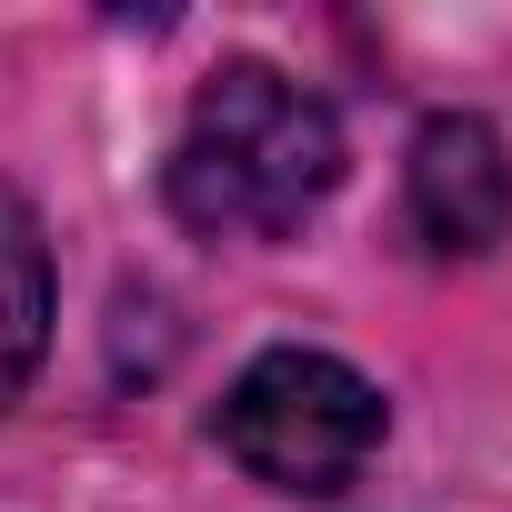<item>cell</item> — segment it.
I'll return each instance as SVG.
<instances>
[{"mask_svg": "<svg viewBox=\"0 0 512 512\" xmlns=\"http://www.w3.org/2000/svg\"><path fill=\"white\" fill-rule=\"evenodd\" d=\"M342 181L332 111L272 71V61H221L191 91V121L171 141V211L211 241H282L302 231Z\"/></svg>", "mask_w": 512, "mask_h": 512, "instance_id": "6da1fadb", "label": "cell"}, {"mask_svg": "<svg viewBox=\"0 0 512 512\" xmlns=\"http://www.w3.org/2000/svg\"><path fill=\"white\" fill-rule=\"evenodd\" d=\"M41 342H51V251H41V221L0 191V412L21 402Z\"/></svg>", "mask_w": 512, "mask_h": 512, "instance_id": "277c9868", "label": "cell"}, {"mask_svg": "<svg viewBox=\"0 0 512 512\" xmlns=\"http://www.w3.org/2000/svg\"><path fill=\"white\" fill-rule=\"evenodd\" d=\"M412 231L422 251H442V262H472V251H492L512 231V151L482 111H442L412 131Z\"/></svg>", "mask_w": 512, "mask_h": 512, "instance_id": "3957f363", "label": "cell"}, {"mask_svg": "<svg viewBox=\"0 0 512 512\" xmlns=\"http://www.w3.org/2000/svg\"><path fill=\"white\" fill-rule=\"evenodd\" d=\"M221 452L272 492H342L382 452V392L332 352H262L221 402Z\"/></svg>", "mask_w": 512, "mask_h": 512, "instance_id": "7a4b0ae2", "label": "cell"}]
</instances>
